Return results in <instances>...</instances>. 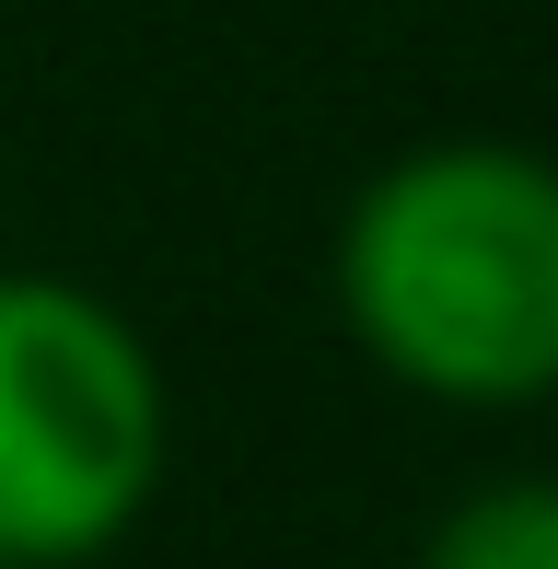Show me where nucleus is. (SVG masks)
Listing matches in <instances>:
<instances>
[{
	"label": "nucleus",
	"instance_id": "nucleus-1",
	"mask_svg": "<svg viewBox=\"0 0 558 569\" xmlns=\"http://www.w3.org/2000/svg\"><path fill=\"white\" fill-rule=\"evenodd\" d=\"M338 326L396 396L512 419L558 396V151L419 140L338 210Z\"/></svg>",
	"mask_w": 558,
	"mask_h": 569
},
{
	"label": "nucleus",
	"instance_id": "nucleus-2",
	"mask_svg": "<svg viewBox=\"0 0 558 569\" xmlns=\"http://www.w3.org/2000/svg\"><path fill=\"white\" fill-rule=\"evenodd\" d=\"M175 453L163 360L93 279L0 268V569H93Z\"/></svg>",
	"mask_w": 558,
	"mask_h": 569
},
{
	"label": "nucleus",
	"instance_id": "nucleus-3",
	"mask_svg": "<svg viewBox=\"0 0 558 569\" xmlns=\"http://www.w3.org/2000/svg\"><path fill=\"white\" fill-rule=\"evenodd\" d=\"M408 569H558V465H512L442 500Z\"/></svg>",
	"mask_w": 558,
	"mask_h": 569
}]
</instances>
